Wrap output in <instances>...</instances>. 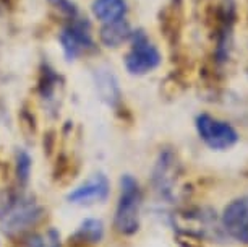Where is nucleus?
<instances>
[{
	"label": "nucleus",
	"mask_w": 248,
	"mask_h": 247,
	"mask_svg": "<svg viewBox=\"0 0 248 247\" xmlns=\"http://www.w3.org/2000/svg\"><path fill=\"white\" fill-rule=\"evenodd\" d=\"M120 189V198L115 210V228L120 234L132 236L140 230L141 192L138 182L130 174L122 178Z\"/></svg>",
	"instance_id": "1"
},
{
	"label": "nucleus",
	"mask_w": 248,
	"mask_h": 247,
	"mask_svg": "<svg viewBox=\"0 0 248 247\" xmlns=\"http://www.w3.org/2000/svg\"><path fill=\"white\" fill-rule=\"evenodd\" d=\"M161 62L162 55L146 33L143 30L133 31L132 38H130V49L124 59L125 68L130 75H148L153 70H156Z\"/></svg>",
	"instance_id": "2"
},
{
	"label": "nucleus",
	"mask_w": 248,
	"mask_h": 247,
	"mask_svg": "<svg viewBox=\"0 0 248 247\" xmlns=\"http://www.w3.org/2000/svg\"><path fill=\"white\" fill-rule=\"evenodd\" d=\"M59 43L67 60H77L93 52L96 46L93 41L91 23L88 21V18L78 15L77 18L67 20V25L59 34Z\"/></svg>",
	"instance_id": "3"
},
{
	"label": "nucleus",
	"mask_w": 248,
	"mask_h": 247,
	"mask_svg": "<svg viewBox=\"0 0 248 247\" xmlns=\"http://www.w3.org/2000/svg\"><path fill=\"white\" fill-rule=\"evenodd\" d=\"M41 218V208L32 198L15 197L3 205L0 212V221L8 234H18L36 225Z\"/></svg>",
	"instance_id": "4"
},
{
	"label": "nucleus",
	"mask_w": 248,
	"mask_h": 247,
	"mask_svg": "<svg viewBox=\"0 0 248 247\" xmlns=\"http://www.w3.org/2000/svg\"><path fill=\"white\" fill-rule=\"evenodd\" d=\"M195 127L200 138L204 142V145L209 147L211 150H229V148H232L238 142L237 130L231 124L217 117H213L209 114L196 115Z\"/></svg>",
	"instance_id": "5"
},
{
	"label": "nucleus",
	"mask_w": 248,
	"mask_h": 247,
	"mask_svg": "<svg viewBox=\"0 0 248 247\" xmlns=\"http://www.w3.org/2000/svg\"><path fill=\"white\" fill-rule=\"evenodd\" d=\"M221 225L227 236L248 246V195L232 200L224 208Z\"/></svg>",
	"instance_id": "6"
},
{
	"label": "nucleus",
	"mask_w": 248,
	"mask_h": 247,
	"mask_svg": "<svg viewBox=\"0 0 248 247\" xmlns=\"http://www.w3.org/2000/svg\"><path fill=\"white\" fill-rule=\"evenodd\" d=\"M110 194L109 179L102 172L93 174L86 182L68 194V202L78 207H91V205L106 202Z\"/></svg>",
	"instance_id": "7"
},
{
	"label": "nucleus",
	"mask_w": 248,
	"mask_h": 247,
	"mask_svg": "<svg viewBox=\"0 0 248 247\" xmlns=\"http://www.w3.org/2000/svg\"><path fill=\"white\" fill-rule=\"evenodd\" d=\"M177 174H179V165L172 151L161 153L153 172V181L156 189L164 197H170L174 185L177 184Z\"/></svg>",
	"instance_id": "8"
},
{
	"label": "nucleus",
	"mask_w": 248,
	"mask_h": 247,
	"mask_svg": "<svg viewBox=\"0 0 248 247\" xmlns=\"http://www.w3.org/2000/svg\"><path fill=\"white\" fill-rule=\"evenodd\" d=\"M91 13L101 25L119 21L127 18L128 3L127 0H93Z\"/></svg>",
	"instance_id": "9"
},
{
	"label": "nucleus",
	"mask_w": 248,
	"mask_h": 247,
	"mask_svg": "<svg viewBox=\"0 0 248 247\" xmlns=\"http://www.w3.org/2000/svg\"><path fill=\"white\" fill-rule=\"evenodd\" d=\"M132 34H133L132 26H130L127 18H124V20L102 25L99 30V41L106 48L115 49V48H120V46L124 43H127V41H130Z\"/></svg>",
	"instance_id": "10"
},
{
	"label": "nucleus",
	"mask_w": 248,
	"mask_h": 247,
	"mask_svg": "<svg viewBox=\"0 0 248 247\" xmlns=\"http://www.w3.org/2000/svg\"><path fill=\"white\" fill-rule=\"evenodd\" d=\"M94 83L101 99L109 106H117V102L120 101V88L112 70L97 68L94 73Z\"/></svg>",
	"instance_id": "11"
},
{
	"label": "nucleus",
	"mask_w": 248,
	"mask_h": 247,
	"mask_svg": "<svg viewBox=\"0 0 248 247\" xmlns=\"http://www.w3.org/2000/svg\"><path fill=\"white\" fill-rule=\"evenodd\" d=\"M102 236H104V225H102L101 220H96V218L85 220L77 231V237L85 242H99Z\"/></svg>",
	"instance_id": "12"
},
{
	"label": "nucleus",
	"mask_w": 248,
	"mask_h": 247,
	"mask_svg": "<svg viewBox=\"0 0 248 247\" xmlns=\"http://www.w3.org/2000/svg\"><path fill=\"white\" fill-rule=\"evenodd\" d=\"M60 246H62L60 234L54 228H49L47 231L32 234L30 239H26L25 244H23V247H60Z\"/></svg>",
	"instance_id": "13"
},
{
	"label": "nucleus",
	"mask_w": 248,
	"mask_h": 247,
	"mask_svg": "<svg viewBox=\"0 0 248 247\" xmlns=\"http://www.w3.org/2000/svg\"><path fill=\"white\" fill-rule=\"evenodd\" d=\"M47 2L55 8L60 15L65 16V20H72V18H77L78 15H81L77 7V3L73 0H47Z\"/></svg>",
	"instance_id": "14"
},
{
	"label": "nucleus",
	"mask_w": 248,
	"mask_h": 247,
	"mask_svg": "<svg viewBox=\"0 0 248 247\" xmlns=\"http://www.w3.org/2000/svg\"><path fill=\"white\" fill-rule=\"evenodd\" d=\"M16 169H18V178L23 182H26L30 178V171H31V158L26 151H18L16 153Z\"/></svg>",
	"instance_id": "15"
}]
</instances>
